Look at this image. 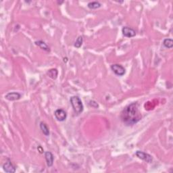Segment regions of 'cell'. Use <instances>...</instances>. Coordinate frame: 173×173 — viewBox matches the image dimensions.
Here are the masks:
<instances>
[{
	"mask_svg": "<svg viewBox=\"0 0 173 173\" xmlns=\"http://www.w3.org/2000/svg\"><path fill=\"white\" fill-rule=\"evenodd\" d=\"M141 114L139 110V105L137 102L132 103L123 110L120 118L126 126H131L137 123L141 119Z\"/></svg>",
	"mask_w": 173,
	"mask_h": 173,
	"instance_id": "6da1fadb",
	"label": "cell"
},
{
	"mask_svg": "<svg viewBox=\"0 0 173 173\" xmlns=\"http://www.w3.org/2000/svg\"><path fill=\"white\" fill-rule=\"evenodd\" d=\"M70 102H71V104L73 106L75 114L79 115L82 112L84 109L83 104H82L81 99L78 96L71 97V99H70Z\"/></svg>",
	"mask_w": 173,
	"mask_h": 173,
	"instance_id": "7a4b0ae2",
	"label": "cell"
},
{
	"mask_svg": "<svg viewBox=\"0 0 173 173\" xmlns=\"http://www.w3.org/2000/svg\"><path fill=\"white\" fill-rule=\"evenodd\" d=\"M111 69H112V71L114 72V73L117 74V76H122L126 73L125 68H124L122 65H120V64H112V65L111 66Z\"/></svg>",
	"mask_w": 173,
	"mask_h": 173,
	"instance_id": "3957f363",
	"label": "cell"
},
{
	"mask_svg": "<svg viewBox=\"0 0 173 173\" xmlns=\"http://www.w3.org/2000/svg\"><path fill=\"white\" fill-rule=\"evenodd\" d=\"M135 155L137 157H138L139 159L143 160L148 163H151L152 161H153V158L151 155H149L147 153H145V152L141 151H137Z\"/></svg>",
	"mask_w": 173,
	"mask_h": 173,
	"instance_id": "277c9868",
	"label": "cell"
},
{
	"mask_svg": "<svg viewBox=\"0 0 173 173\" xmlns=\"http://www.w3.org/2000/svg\"><path fill=\"white\" fill-rule=\"evenodd\" d=\"M3 169L4 171L7 173H14L16 172V168L9 159H7V161L4 164Z\"/></svg>",
	"mask_w": 173,
	"mask_h": 173,
	"instance_id": "5b68a950",
	"label": "cell"
},
{
	"mask_svg": "<svg viewBox=\"0 0 173 173\" xmlns=\"http://www.w3.org/2000/svg\"><path fill=\"white\" fill-rule=\"evenodd\" d=\"M54 115L56 118V119L60 122H62L66 119L67 114L66 112L62 109H58L54 112Z\"/></svg>",
	"mask_w": 173,
	"mask_h": 173,
	"instance_id": "8992f818",
	"label": "cell"
},
{
	"mask_svg": "<svg viewBox=\"0 0 173 173\" xmlns=\"http://www.w3.org/2000/svg\"><path fill=\"white\" fill-rule=\"evenodd\" d=\"M122 32L125 37L128 38L134 37L136 35L135 30L133 29L132 28H130L128 27H124L122 29Z\"/></svg>",
	"mask_w": 173,
	"mask_h": 173,
	"instance_id": "52a82bcc",
	"label": "cell"
},
{
	"mask_svg": "<svg viewBox=\"0 0 173 173\" xmlns=\"http://www.w3.org/2000/svg\"><path fill=\"white\" fill-rule=\"evenodd\" d=\"M5 97H6V99L9 101H16L20 99V97H21V94L18 92H10L6 94Z\"/></svg>",
	"mask_w": 173,
	"mask_h": 173,
	"instance_id": "ba28073f",
	"label": "cell"
},
{
	"mask_svg": "<svg viewBox=\"0 0 173 173\" xmlns=\"http://www.w3.org/2000/svg\"><path fill=\"white\" fill-rule=\"evenodd\" d=\"M45 157L47 162V165L49 167H51L53 166V160H54V156L52 153L50 151H46L45 153Z\"/></svg>",
	"mask_w": 173,
	"mask_h": 173,
	"instance_id": "9c48e42d",
	"label": "cell"
},
{
	"mask_svg": "<svg viewBox=\"0 0 173 173\" xmlns=\"http://www.w3.org/2000/svg\"><path fill=\"white\" fill-rule=\"evenodd\" d=\"M35 44L37 45V46H39V47L41 49H42V50H43L45 51H48V52L50 51V47H49V46L46 44L44 41H35Z\"/></svg>",
	"mask_w": 173,
	"mask_h": 173,
	"instance_id": "30bf717a",
	"label": "cell"
},
{
	"mask_svg": "<svg viewBox=\"0 0 173 173\" xmlns=\"http://www.w3.org/2000/svg\"><path fill=\"white\" fill-rule=\"evenodd\" d=\"M40 128L42 131L43 133L44 134L45 136H49L50 135V130H49V128L48 127L47 125L45 123L41 122L40 123Z\"/></svg>",
	"mask_w": 173,
	"mask_h": 173,
	"instance_id": "8fae6325",
	"label": "cell"
},
{
	"mask_svg": "<svg viewBox=\"0 0 173 173\" xmlns=\"http://www.w3.org/2000/svg\"><path fill=\"white\" fill-rule=\"evenodd\" d=\"M48 76L50 77V78L53 79H56L57 78V76H58V70L56 69V68L50 69V71L48 72Z\"/></svg>",
	"mask_w": 173,
	"mask_h": 173,
	"instance_id": "7c38bea8",
	"label": "cell"
},
{
	"mask_svg": "<svg viewBox=\"0 0 173 173\" xmlns=\"http://www.w3.org/2000/svg\"><path fill=\"white\" fill-rule=\"evenodd\" d=\"M163 45L165 48L171 49L173 47V41L172 39H165L163 41Z\"/></svg>",
	"mask_w": 173,
	"mask_h": 173,
	"instance_id": "4fadbf2b",
	"label": "cell"
},
{
	"mask_svg": "<svg viewBox=\"0 0 173 173\" xmlns=\"http://www.w3.org/2000/svg\"><path fill=\"white\" fill-rule=\"evenodd\" d=\"M101 6H102V4H101L99 1H91L89 2L88 5H87V6H88V7L90 9L99 8V7H101Z\"/></svg>",
	"mask_w": 173,
	"mask_h": 173,
	"instance_id": "5bb4252c",
	"label": "cell"
},
{
	"mask_svg": "<svg viewBox=\"0 0 173 173\" xmlns=\"http://www.w3.org/2000/svg\"><path fill=\"white\" fill-rule=\"evenodd\" d=\"M82 41H83V38H82V36H79V37L77 38V39L76 40L75 43H74V47L76 48H81L82 44Z\"/></svg>",
	"mask_w": 173,
	"mask_h": 173,
	"instance_id": "9a60e30c",
	"label": "cell"
},
{
	"mask_svg": "<svg viewBox=\"0 0 173 173\" xmlns=\"http://www.w3.org/2000/svg\"><path fill=\"white\" fill-rule=\"evenodd\" d=\"M38 149H39V152H40V153H41V154H42V153H43V149H41V146H39V148H38Z\"/></svg>",
	"mask_w": 173,
	"mask_h": 173,
	"instance_id": "2e32d148",
	"label": "cell"
}]
</instances>
